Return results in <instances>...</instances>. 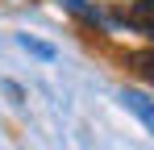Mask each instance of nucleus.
Segmentation results:
<instances>
[{"label":"nucleus","mask_w":154,"mask_h":150,"mask_svg":"<svg viewBox=\"0 0 154 150\" xmlns=\"http://www.w3.org/2000/svg\"><path fill=\"white\" fill-rule=\"evenodd\" d=\"M117 21L129 25V29H142V33H150V38H154V0H133L129 8L117 13Z\"/></svg>","instance_id":"nucleus-1"},{"label":"nucleus","mask_w":154,"mask_h":150,"mask_svg":"<svg viewBox=\"0 0 154 150\" xmlns=\"http://www.w3.org/2000/svg\"><path fill=\"white\" fill-rule=\"evenodd\" d=\"M121 104H125L129 113H133V117L154 133V100H146L142 92H121Z\"/></svg>","instance_id":"nucleus-2"},{"label":"nucleus","mask_w":154,"mask_h":150,"mask_svg":"<svg viewBox=\"0 0 154 150\" xmlns=\"http://www.w3.org/2000/svg\"><path fill=\"white\" fill-rule=\"evenodd\" d=\"M129 71H137L146 83H154V50H129Z\"/></svg>","instance_id":"nucleus-3"},{"label":"nucleus","mask_w":154,"mask_h":150,"mask_svg":"<svg viewBox=\"0 0 154 150\" xmlns=\"http://www.w3.org/2000/svg\"><path fill=\"white\" fill-rule=\"evenodd\" d=\"M63 4H67V8H71L75 17H83V21H88V25H104V17H100V13H96V8H88L83 0H63Z\"/></svg>","instance_id":"nucleus-4"},{"label":"nucleus","mask_w":154,"mask_h":150,"mask_svg":"<svg viewBox=\"0 0 154 150\" xmlns=\"http://www.w3.org/2000/svg\"><path fill=\"white\" fill-rule=\"evenodd\" d=\"M21 46H25L29 54H38V58H54V46H46V42H38V38H29V33L21 38Z\"/></svg>","instance_id":"nucleus-5"}]
</instances>
